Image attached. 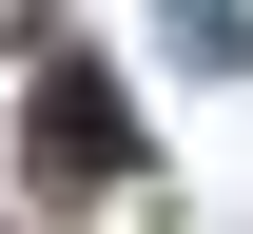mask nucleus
<instances>
[{
  "mask_svg": "<svg viewBox=\"0 0 253 234\" xmlns=\"http://www.w3.org/2000/svg\"><path fill=\"white\" fill-rule=\"evenodd\" d=\"M20 137H39V176H117V156H136V117H117V78H97V59H39Z\"/></svg>",
  "mask_w": 253,
  "mask_h": 234,
  "instance_id": "nucleus-1",
  "label": "nucleus"
}]
</instances>
